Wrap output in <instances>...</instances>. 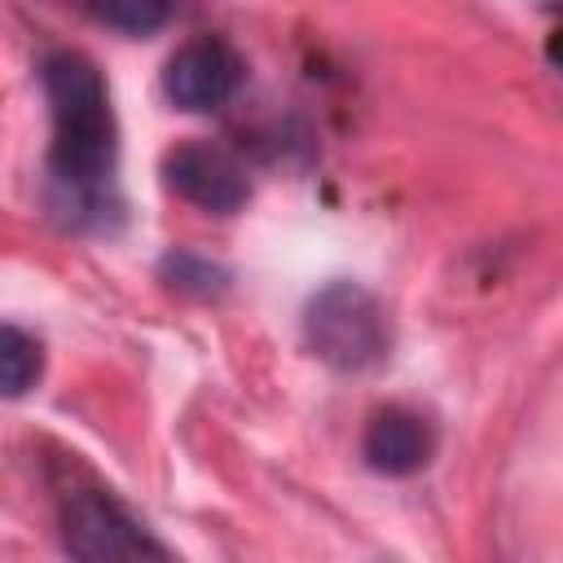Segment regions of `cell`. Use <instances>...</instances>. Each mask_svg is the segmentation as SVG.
<instances>
[{
  "instance_id": "1",
  "label": "cell",
  "mask_w": 563,
  "mask_h": 563,
  "mask_svg": "<svg viewBox=\"0 0 563 563\" xmlns=\"http://www.w3.org/2000/svg\"><path fill=\"white\" fill-rule=\"evenodd\" d=\"M40 84L53 114L48 145V211L66 229H110L119 220L114 194V158L119 132L110 114V92L92 57L75 48H57L40 66Z\"/></svg>"
},
{
  "instance_id": "2",
  "label": "cell",
  "mask_w": 563,
  "mask_h": 563,
  "mask_svg": "<svg viewBox=\"0 0 563 563\" xmlns=\"http://www.w3.org/2000/svg\"><path fill=\"white\" fill-rule=\"evenodd\" d=\"M303 339L317 361L361 374L391 352V321L374 290L356 282H330L303 308Z\"/></svg>"
},
{
  "instance_id": "3",
  "label": "cell",
  "mask_w": 563,
  "mask_h": 563,
  "mask_svg": "<svg viewBox=\"0 0 563 563\" xmlns=\"http://www.w3.org/2000/svg\"><path fill=\"white\" fill-rule=\"evenodd\" d=\"M62 545L75 563H167V550L101 488H79L57 510Z\"/></svg>"
},
{
  "instance_id": "4",
  "label": "cell",
  "mask_w": 563,
  "mask_h": 563,
  "mask_svg": "<svg viewBox=\"0 0 563 563\" xmlns=\"http://www.w3.org/2000/svg\"><path fill=\"white\" fill-rule=\"evenodd\" d=\"M242 79H246V66H242L238 48L216 35L185 40L163 66V92L172 97V106H180L189 114L229 106L238 97Z\"/></svg>"
},
{
  "instance_id": "5",
  "label": "cell",
  "mask_w": 563,
  "mask_h": 563,
  "mask_svg": "<svg viewBox=\"0 0 563 563\" xmlns=\"http://www.w3.org/2000/svg\"><path fill=\"white\" fill-rule=\"evenodd\" d=\"M163 176L185 202H194L211 216H233L251 198V185H246V172L238 167V158L207 141H185V145L167 150Z\"/></svg>"
},
{
  "instance_id": "6",
  "label": "cell",
  "mask_w": 563,
  "mask_h": 563,
  "mask_svg": "<svg viewBox=\"0 0 563 563\" xmlns=\"http://www.w3.org/2000/svg\"><path fill=\"white\" fill-rule=\"evenodd\" d=\"M435 427L427 413L409 409V405H387L369 418L365 435H361V457L369 471L387 475V479H405L418 475L431 457H435Z\"/></svg>"
},
{
  "instance_id": "7",
  "label": "cell",
  "mask_w": 563,
  "mask_h": 563,
  "mask_svg": "<svg viewBox=\"0 0 563 563\" xmlns=\"http://www.w3.org/2000/svg\"><path fill=\"white\" fill-rule=\"evenodd\" d=\"M40 369H44V347H40V339L9 321V325L0 330V383H4V396L18 400L26 387H35Z\"/></svg>"
},
{
  "instance_id": "8",
  "label": "cell",
  "mask_w": 563,
  "mask_h": 563,
  "mask_svg": "<svg viewBox=\"0 0 563 563\" xmlns=\"http://www.w3.org/2000/svg\"><path fill=\"white\" fill-rule=\"evenodd\" d=\"M92 18L114 31H128V35H150L172 18V9L158 0H110V4H97Z\"/></svg>"
},
{
  "instance_id": "9",
  "label": "cell",
  "mask_w": 563,
  "mask_h": 563,
  "mask_svg": "<svg viewBox=\"0 0 563 563\" xmlns=\"http://www.w3.org/2000/svg\"><path fill=\"white\" fill-rule=\"evenodd\" d=\"M163 277H167L176 290H189V295H216V290H224V282H229L211 260H202V255H194V251H172V255L163 260Z\"/></svg>"
},
{
  "instance_id": "10",
  "label": "cell",
  "mask_w": 563,
  "mask_h": 563,
  "mask_svg": "<svg viewBox=\"0 0 563 563\" xmlns=\"http://www.w3.org/2000/svg\"><path fill=\"white\" fill-rule=\"evenodd\" d=\"M545 57H550V66H554V70H563V31H559V35H550Z\"/></svg>"
}]
</instances>
